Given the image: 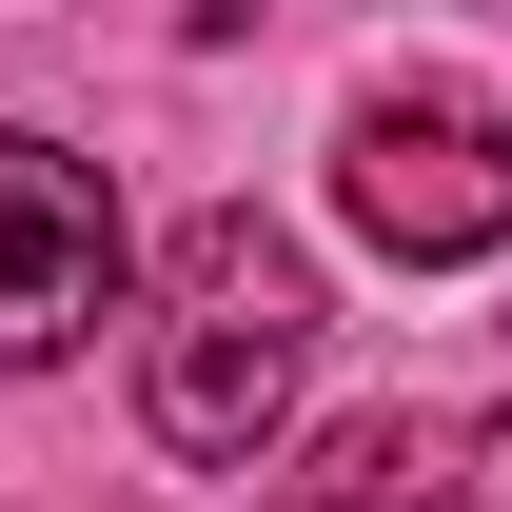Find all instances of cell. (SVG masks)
Masks as SVG:
<instances>
[{
    "instance_id": "cell-3",
    "label": "cell",
    "mask_w": 512,
    "mask_h": 512,
    "mask_svg": "<svg viewBox=\"0 0 512 512\" xmlns=\"http://www.w3.org/2000/svg\"><path fill=\"white\" fill-rule=\"evenodd\" d=\"M99 316H119V178L60 138H0V355L60 375Z\"/></svg>"
},
{
    "instance_id": "cell-4",
    "label": "cell",
    "mask_w": 512,
    "mask_h": 512,
    "mask_svg": "<svg viewBox=\"0 0 512 512\" xmlns=\"http://www.w3.org/2000/svg\"><path fill=\"white\" fill-rule=\"evenodd\" d=\"M473 493H493L473 414H355V434L296 473V512H473Z\"/></svg>"
},
{
    "instance_id": "cell-1",
    "label": "cell",
    "mask_w": 512,
    "mask_h": 512,
    "mask_svg": "<svg viewBox=\"0 0 512 512\" xmlns=\"http://www.w3.org/2000/svg\"><path fill=\"white\" fill-rule=\"evenodd\" d=\"M296 375H316V256L276 237V217H197L178 237V316H158V375H138L158 453L256 473V434L296 414Z\"/></svg>"
},
{
    "instance_id": "cell-2",
    "label": "cell",
    "mask_w": 512,
    "mask_h": 512,
    "mask_svg": "<svg viewBox=\"0 0 512 512\" xmlns=\"http://www.w3.org/2000/svg\"><path fill=\"white\" fill-rule=\"evenodd\" d=\"M335 197H355L375 256L453 276V256L512 237V119L473 99V79H394V99H355V138H335Z\"/></svg>"
},
{
    "instance_id": "cell-5",
    "label": "cell",
    "mask_w": 512,
    "mask_h": 512,
    "mask_svg": "<svg viewBox=\"0 0 512 512\" xmlns=\"http://www.w3.org/2000/svg\"><path fill=\"white\" fill-rule=\"evenodd\" d=\"M473 512H512V493H473Z\"/></svg>"
}]
</instances>
